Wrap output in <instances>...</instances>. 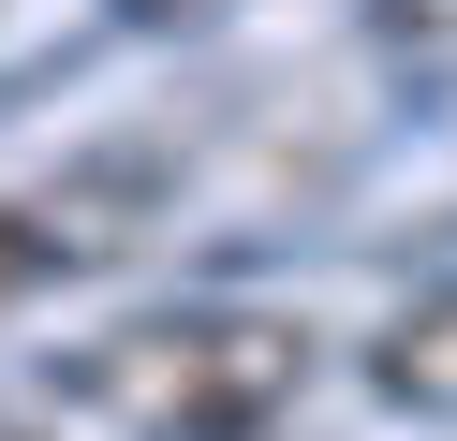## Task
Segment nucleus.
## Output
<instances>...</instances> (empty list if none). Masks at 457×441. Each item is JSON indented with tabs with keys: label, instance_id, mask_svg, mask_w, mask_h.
Returning a JSON list of instances; mask_svg holds the SVG:
<instances>
[{
	"label": "nucleus",
	"instance_id": "3",
	"mask_svg": "<svg viewBox=\"0 0 457 441\" xmlns=\"http://www.w3.org/2000/svg\"><path fill=\"white\" fill-rule=\"evenodd\" d=\"M45 265H60V235H45V221H30V206H0V309H15V294H30V280H45Z\"/></svg>",
	"mask_w": 457,
	"mask_h": 441
},
{
	"label": "nucleus",
	"instance_id": "4",
	"mask_svg": "<svg viewBox=\"0 0 457 441\" xmlns=\"http://www.w3.org/2000/svg\"><path fill=\"white\" fill-rule=\"evenodd\" d=\"M0 441H30V427H0Z\"/></svg>",
	"mask_w": 457,
	"mask_h": 441
},
{
	"label": "nucleus",
	"instance_id": "2",
	"mask_svg": "<svg viewBox=\"0 0 457 441\" xmlns=\"http://www.w3.org/2000/svg\"><path fill=\"white\" fill-rule=\"evenodd\" d=\"M369 397H384V412H428V427H457V280H428L413 309L369 339Z\"/></svg>",
	"mask_w": 457,
	"mask_h": 441
},
{
	"label": "nucleus",
	"instance_id": "1",
	"mask_svg": "<svg viewBox=\"0 0 457 441\" xmlns=\"http://www.w3.org/2000/svg\"><path fill=\"white\" fill-rule=\"evenodd\" d=\"M325 339L295 309H251V294H207V309H148L104 323L89 353L60 368V397L119 441H266L280 412L310 397Z\"/></svg>",
	"mask_w": 457,
	"mask_h": 441
}]
</instances>
